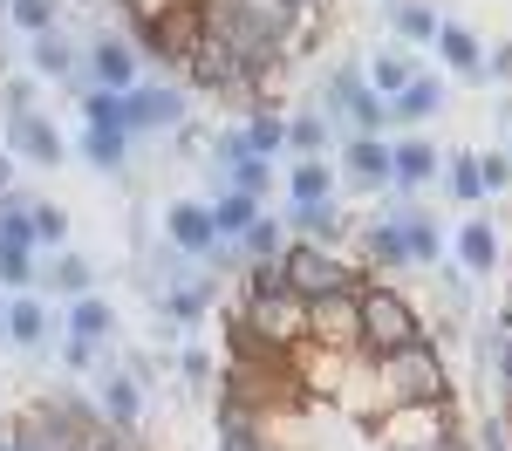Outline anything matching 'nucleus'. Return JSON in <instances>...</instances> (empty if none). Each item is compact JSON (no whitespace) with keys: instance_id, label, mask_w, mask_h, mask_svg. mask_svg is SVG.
Segmentation results:
<instances>
[{"instance_id":"obj_23","label":"nucleus","mask_w":512,"mask_h":451,"mask_svg":"<svg viewBox=\"0 0 512 451\" xmlns=\"http://www.w3.org/2000/svg\"><path fill=\"white\" fill-rule=\"evenodd\" d=\"M62 335L110 349V335H117V308H110L103 294H82V301H69V322H62Z\"/></svg>"},{"instance_id":"obj_26","label":"nucleus","mask_w":512,"mask_h":451,"mask_svg":"<svg viewBox=\"0 0 512 451\" xmlns=\"http://www.w3.org/2000/svg\"><path fill=\"white\" fill-rule=\"evenodd\" d=\"M28 62H35L41 82H76L82 76V48L62 35V28H55V35H35V55H28Z\"/></svg>"},{"instance_id":"obj_18","label":"nucleus","mask_w":512,"mask_h":451,"mask_svg":"<svg viewBox=\"0 0 512 451\" xmlns=\"http://www.w3.org/2000/svg\"><path fill=\"white\" fill-rule=\"evenodd\" d=\"M437 171H444V151H437L431 137H417V130H410V137H396V144H390V185H396V192L431 185Z\"/></svg>"},{"instance_id":"obj_7","label":"nucleus","mask_w":512,"mask_h":451,"mask_svg":"<svg viewBox=\"0 0 512 451\" xmlns=\"http://www.w3.org/2000/svg\"><path fill=\"white\" fill-rule=\"evenodd\" d=\"M0 151H7L14 164H41V171H55V164L69 158V137L41 117V110H7V117H0Z\"/></svg>"},{"instance_id":"obj_35","label":"nucleus","mask_w":512,"mask_h":451,"mask_svg":"<svg viewBox=\"0 0 512 451\" xmlns=\"http://www.w3.org/2000/svg\"><path fill=\"white\" fill-rule=\"evenodd\" d=\"M28 205L21 192H0V246H21V253H35V219H28Z\"/></svg>"},{"instance_id":"obj_6","label":"nucleus","mask_w":512,"mask_h":451,"mask_svg":"<svg viewBox=\"0 0 512 451\" xmlns=\"http://www.w3.org/2000/svg\"><path fill=\"white\" fill-rule=\"evenodd\" d=\"M369 431H376L383 451H431L444 431H458V417H451V397H437V404H390Z\"/></svg>"},{"instance_id":"obj_12","label":"nucleus","mask_w":512,"mask_h":451,"mask_svg":"<svg viewBox=\"0 0 512 451\" xmlns=\"http://www.w3.org/2000/svg\"><path fill=\"white\" fill-rule=\"evenodd\" d=\"M96 410H103V424L110 431H144V383L130 376V369H117L110 356L96 363Z\"/></svg>"},{"instance_id":"obj_46","label":"nucleus","mask_w":512,"mask_h":451,"mask_svg":"<svg viewBox=\"0 0 512 451\" xmlns=\"http://www.w3.org/2000/svg\"><path fill=\"white\" fill-rule=\"evenodd\" d=\"M178 369H185V383H212V349H205V342H185Z\"/></svg>"},{"instance_id":"obj_4","label":"nucleus","mask_w":512,"mask_h":451,"mask_svg":"<svg viewBox=\"0 0 512 451\" xmlns=\"http://www.w3.org/2000/svg\"><path fill=\"white\" fill-rule=\"evenodd\" d=\"M355 315H362V356H390V349H403V342L431 335V328L417 322V308H410L390 281H376V274L355 287Z\"/></svg>"},{"instance_id":"obj_48","label":"nucleus","mask_w":512,"mask_h":451,"mask_svg":"<svg viewBox=\"0 0 512 451\" xmlns=\"http://www.w3.org/2000/svg\"><path fill=\"white\" fill-rule=\"evenodd\" d=\"M0 96H7V110H35V82H28V76H7V82H0Z\"/></svg>"},{"instance_id":"obj_8","label":"nucleus","mask_w":512,"mask_h":451,"mask_svg":"<svg viewBox=\"0 0 512 451\" xmlns=\"http://www.w3.org/2000/svg\"><path fill=\"white\" fill-rule=\"evenodd\" d=\"M321 117L335 123V117H349V130L355 137H383V123H390V103L362 82V69H335L328 76V110Z\"/></svg>"},{"instance_id":"obj_28","label":"nucleus","mask_w":512,"mask_h":451,"mask_svg":"<svg viewBox=\"0 0 512 451\" xmlns=\"http://www.w3.org/2000/svg\"><path fill=\"white\" fill-rule=\"evenodd\" d=\"M239 137H246L253 158H280V151H287V117H280L274 103H253L246 123H239Z\"/></svg>"},{"instance_id":"obj_54","label":"nucleus","mask_w":512,"mask_h":451,"mask_svg":"<svg viewBox=\"0 0 512 451\" xmlns=\"http://www.w3.org/2000/svg\"><path fill=\"white\" fill-rule=\"evenodd\" d=\"M506 123H512V103H506Z\"/></svg>"},{"instance_id":"obj_15","label":"nucleus","mask_w":512,"mask_h":451,"mask_svg":"<svg viewBox=\"0 0 512 451\" xmlns=\"http://www.w3.org/2000/svg\"><path fill=\"white\" fill-rule=\"evenodd\" d=\"M280 219H287V233H294V240H315V246H342V240H349V226H355L335 199H308V205L287 199Z\"/></svg>"},{"instance_id":"obj_3","label":"nucleus","mask_w":512,"mask_h":451,"mask_svg":"<svg viewBox=\"0 0 512 451\" xmlns=\"http://www.w3.org/2000/svg\"><path fill=\"white\" fill-rule=\"evenodd\" d=\"M205 35H212V21H205V7H198V0L164 7L158 21H130V48H137L144 62L178 69V76H185V62L198 55V41H205Z\"/></svg>"},{"instance_id":"obj_16","label":"nucleus","mask_w":512,"mask_h":451,"mask_svg":"<svg viewBox=\"0 0 512 451\" xmlns=\"http://www.w3.org/2000/svg\"><path fill=\"white\" fill-rule=\"evenodd\" d=\"M164 240L178 246V253H192V260H205V253L219 246V233H212V205H205V199L164 205Z\"/></svg>"},{"instance_id":"obj_55","label":"nucleus","mask_w":512,"mask_h":451,"mask_svg":"<svg viewBox=\"0 0 512 451\" xmlns=\"http://www.w3.org/2000/svg\"><path fill=\"white\" fill-rule=\"evenodd\" d=\"M0 315H7V301H0Z\"/></svg>"},{"instance_id":"obj_25","label":"nucleus","mask_w":512,"mask_h":451,"mask_svg":"<svg viewBox=\"0 0 512 451\" xmlns=\"http://www.w3.org/2000/svg\"><path fill=\"white\" fill-rule=\"evenodd\" d=\"M396 233H403L410 267H437L444 260V226H437L431 212H396Z\"/></svg>"},{"instance_id":"obj_41","label":"nucleus","mask_w":512,"mask_h":451,"mask_svg":"<svg viewBox=\"0 0 512 451\" xmlns=\"http://www.w3.org/2000/svg\"><path fill=\"white\" fill-rule=\"evenodd\" d=\"M28 219H35V246L69 253V212H62V205H28Z\"/></svg>"},{"instance_id":"obj_1","label":"nucleus","mask_w":512,"mask_h":451,"mask_svg":"<svg viewBox=\"0 0 512 451\" xmlns=\"http://www.w3.org/2000/svg\"><path fill=\"white\" fill-rule=\"evenodd\" d=\"M233 315L246 322V335L274 356H294L308 342V301L287 281H246V294L233 301Z\"/></svg>"},{"instance_id":"obj_17","label":"nucleus","mask_w":512,"mask_h":451,"mask_svg":"<svg viewBox=\"0 0 512 451\" xmlns=\"http://www.w3.org/2000/svg\"><path fill=\"white\" fill-rule=\"evenodd\" d=\"M499 226L492 219H465V226H451V260H458V274H472V281H485L492 267H499Z\"/></svg>"},{"instance_id":"obj_29","label":"nucleus","mask_w":512,"mask_h":451,"mask_svg":"<svg viewBox=\"0 0 512 451\" xmlns=\"http://www.w3.org/2000/svg\"><path fill=\"white\" fill-rule=\"evenodd\" d=\"M82 130L130 137V89H82Z\"/></svg>"},{"instance_id":"obj_51","label":"nucleus","mask_w":512,"mask_h":451,"mask_svg":"<svg viewBox=\"0 0 512 451\" xmlns=\"http://www.w3.org/2000/svg\"><path fill=\"white\" fill-rule=\"evenodd\" d=\"M431 451H478V445H472V438H465V431H444V438H437Z\"/></svg>"},{"instance_id":"obj_42","label":"nucleus","mask_w":512,"mask_h":451,"mask_svg":"<svg viewBox=\"0 0 512 451\" xmlns=\"http://www.w3.org/2000/svg\"><path fill=\"white\" fill-rule=\"evenodd\" d=\"M0 287H7V294H28V287H35V253L0 246Z\"/></svg>"},{"instance_id":"obj_13","label":"nucleus","mask_w":512,"mask_h":451,"mask_svg":"<svg viewBox=\"0 0 512 451\" xmlns=\"http://www.w3.org/2000/svg\"><path fill=\"white\" fill-rule=\"evenodd\" d=\"M185 123H192L185 82H137L130 89V130H185Z\"/></svg>"},{"instance_id":"obj_31","label":"nucleus","mask_w":512,"mask_h":451,"mask_svg":"<svg viewBox=\"0 0 512 451\" xmlns=\"http://www.w3.org/2000/svg\"><path fill=\"white\" fill-rule=\"evenodd\" d=\"M205 205H212V233H219V240H239V233L260 219V199H253V192H233V185H219V199H205Z\"/></svg>"},{"instance_id":"obj_36","label":"nucleus","mask_w":512,"mask_h":451,"mask_svg":"<svg viewBox=\"0 0 512 451\" xmlns=\"http://www.w3.org/2000/svg\"><path fill=\"white\" fill-rule=\"evenodd\" d=\"M287 151H294V158H321V151H328V117H321V110H294V117H287Z\"/></svg>"},{"instance_id":"obj_45","label":"nucleus","mask_w":512,"mask_h":451,"mask_svg":"<svg viewBox=\"0 0 512 451\" xmlns=\"http://www.w3.org/2000/svg\"><path fill=\"white\" fill-rule=\"evenodd\" d=\"M219 451H274L260 424H219Z\"/></svg>"},{"instance_id":"obj_34","label":"nucleus","mask_w":512,"mask_h":451,"mask_svg":"<svg viewBox=\"0 0 512 451\" xmlns=\"http://www.w3.org/2000/svg\"><path fill=\"white\" fill-rule=\"evenodd\" d=\"M410 76H417V62H410L403 48H383V55H376V62L362 69V82H369V89H376L383 103H390V96H396V89H403Z\"/></svg>"},{"instance_id":"obj_14","label":"nucleus","mask_w":512,"mask_h":451,"mask_svg":"<svg viewBox=\"0 0 512 451\" xmlns=\"http://www.w3.org/2000/svg\"><path fill=\"white\" fill-rule=\"evenodd\" d=\"M335 178H342L349 192H383V185H390V144H383V137H349L342 158H335Z\"/></svg>"},{"instance_id":"obj_21","label":"nucleus","mask_w":512,"mask_h":451,"mask_svg":"<svg viewBox=\"0 0 512 451\" xmlns=\"http://www.w3.org/2000/svg\"><path fill=\"white\" fill-rule=\"evenodd\" d=\"M21 451H76V438L62 431V417H55V404H28L21 417H14V431H7Z\"/></svg>"},{"instance_id":"obj_39","label":"nucleus","mask_w":512,"mask_h":451,"mask_svg":"<svg viewBox=\"0 0 512 451\" xmlns=\"http://www.w3.org/2000/svg\"><path fill=\"white\" fill-rule=\"evenodd\" d=\"M76 151L96 164V171H123V158H130V137H117V130H82Z\"/></svg>"},{"instance_id":"obj_24","label":"nucleus","mask_w":512,"mask_h":451,"mask_svg":"<svg viewBox=\"0 0 512 451\" xmlns=\"http://www.w3.org/2000/svg\"><path fill=\"white\" fill-rule=\"evenodd\" d=\"M431 48L458 69L465 82H478V62H485V41L465 28V21H437V35H431Z\"/></svg>"},{"instance_id":"obj_2","label":"nucleus","mask_w":512,"mask_h":451,"mask_svg":"<svg viewBox=\"0 0 512 451\" xmlns=\"http://www.w3.org/2000/svg\"><path fill=\"white\" fill-rule=\"evenodd\" d=\"M369 363H376V383H383L390 404H437V397H451V369L437 356V335H417V342H403L390 356H369Z\"/></svg>"},{"instance_id":"obj_10","label":"nucleus","mask_w":512,"mask_h":451,"mask_svg":"<svg viewBox=\"0 0 512 451\" xmlns=\"http://www.w3.org/2000/svg\"><path fill=\"white\" fill-rule=\"evenodd\" d=\"M185 89H205V96H246V62L226 35H205L198 55L185 62Z\"/></svg>"},{"instance_id":"obj_37","label":"nucleus","mask_w":512,"mask_h":451,"mask_svg":"<svg viewBox=\"0 0 512 451\" xmlns=\"http://www.w3.org/2000/svg\"><path fill=\"white\" fill-rule=\"evenodd\" d=\"M48 287H55L62 301H82V294H96V274H89V260H82V253H55Z\"/></svg>"},{"instance_id":"obj_43","label":"nucleus","mask_w":512,"mask_h":451,"mask_svg":"<svg viewBox=\"0 0 512 451\" xmlns=\"http://www.w3.org/2000/svg\"><path fill=\"white\" fill-rule=\"evenodd\" d=\"M55 14H62V0H14L7 21H21L28 35H55Z\"/></svg>"},{"instance_id":"obj_32","label":"nucleus","mask_w":512,"mask_h":451,"mask_svg":"<svg viewBox=\"0 0 512 451\" xmlns=\"http://www.w3.org/2000/svg\"><path fill=\"white\" fill-rule=\"evenodd\" d=\"M287 199L294 205L335 199V171H328V158H294V171H287Z\"/></svg>"},{"instance_id":"obj_53","label":"nucleus","mask_w":512,"mask_h":451,"mask_svg":"<svg viewBox=\"0 0 512 451\" xmlns=\"http://www.w3.org/2000/svg\"><path fill=\"white\" fill-rule=\"evenodd\" d=\"M0 451H21V445H14V438H0Z\"/></svg>"},{"instance_id":"obj_20","label":"nucleus","mask_w":512,"mask_h":451,"mask_svg":"<svg viewBox=\"0 0 512 451\" xmlns=\"http://www.w3.org/2000/svg\"><path fill=\"white\" fill-rule=\"evenodd\" d=\"M0 335H7L14 349H41V342H48V301H41L35 287H28V294H7Z\"/></svg>"},{"instance_id":"obj_30","label":"nucleus","mask_w":512,"mask_h":451,"mask_svg":"<svg viewBox=\"0 0 512 451\" xmlns=\"http://www.w3.org/2000/svg\"><path fill=\"white\" fill-rule=\"evenodd\" d=\"M287 240H294V233H287V219L260 212V219H253V226H246V233L233 240V253L246 260V267H253V260H280V253H287Z\"/></svg>"},{"instance_id":"obj_47","label":"nucleus","mask_w":512,"mask_h":451,"mask_svg":"<svg viewBox=\"0 0 512 451\" xmlns=\"http://www.w3.org/2000/svg\"><path fill=\"white\" fill-rule=\"evenodd\" d=\"M103 356H110V349H96V342H76V335H62V363H69V369H96Z\"/></svg>"},{"instance_id":"obj_40","label":"nucleus","mask_w":512,"mask_h":451,"mask_svg":"<svg viewBox=\"0 0 512 451\" xmlns=\"http://www.w3.org/2000/svg\"><path fill=\"white\" fill-rule=\"evenodd\" d=\"M226 185H233V192H253V199H267V185H274V158H253V151H246L239 164H226Z\"/></svg>"},{"instance_id":"obj_50","label":"nucleus","mask_w":512,"mask_h":451,"mask_svg":"<svg viewBox=\"0 0 512 451\" xmlns=\"http://www.w3.org/2000/svg\"><path fill=\"white\" fill-rule=\"evenodd\" d=\"M96 451H151V445H144V431H110Z\"/></svg>"},{"instance_id":"obj_52","label":"nucleus","mask_w":512,"mask_h":451,"mask_svg":"<svg viewBox=\"0 0 512 451\" xmlns=\"http://www.w3.org/2000/svg\"><path fill=\"white\" fill-rule=\"evenodd\" d=\"M499 315H512V281H506V308H499Z\"/></svg>"},{"instance_id":"obj_11","label":"nucleus","mask_w":512,"mask_h":451,"mask_svg":"<svg viewBox=\"0 0 512 451\" xmlns=\"http://www.w3.org/2000/svg\"><path fill=\"white\" fill-rule=\"evenodd\" d=\"M308 342H315V349H335V356H362L355 294H321V301H308Z\"/></svg>"},{"instance_id":"obj_33","label":"nucleus","mask_w":512,"mask_h":451,"mask_svg":"<svg viewBox=\"0 0 512 451\" xmlns=\"http://www.w3.org/2000/svg\"><path fill=\"white\" fill-rule=\"evenodd\" d=\"M444 192L458 205L485 199V178H478V151H444Z\"/></svg>"},{"instance_id":"obj_22","label":"nucleus","mask_w":512,"mask_h":451,"mask_svg":"<svg viewBox=\"0 0 512 451\" xmlns=\"http://www.w3.org/2000/svg\"><path fill=\"white\" fill-rule=\"evenodd\" d=\"M437 110H444V82H437V76H424V69H417V76H410V82H403V89L390 96V123H403V130L431 123Z\"/></svg>"},{"instance_id":"obj_49","label":"nucleus","mask_w":512,"mask_h":451,"mask_svg":"<svg viewBox=\"0 0 512 451\" xmlns=\"http://www.w3.org/2000/svg\"><path fill=\"white\" fill-rule=\"evenodd\" d=\"M485 76H499V82L512 76V41H499V48H492V55L478 62V82H485Z\"/></svg>"},{"instance_id":"obj_38","label":"nucleus","mask_w":512,"mask_h":451,"mask_svg":"<svg viewBox=\"0 0 512 451\" xmlns=\"http://www.w3.org/2000/svg\"><path fill=\"white\" fill-rule=\"evenodd\" d=\"M390 21H396V35H403V41H431L444 14H437L431 0H396V7H390Z\"/></svg>"},{"instance_id":"obj_9","label":"nucleus","mask_w":512,"mask_h":451,"mask_svg":"<svg viewBox=\"0 0 512 451\" xmlns=\"http://www.w3.org/2000/svg\"><path fill=\"white\" fill-rule=\"evenodd\" d=\"M137 69H144V55H137L123 35H89L82 41L76 89H137Z\"/></svg>"},{"instance_id":"obj_44","label":"nucleus","mask_w":512,"mask_h":451,"mask_svg":"<svg viewBox=\"0 0 512 451\" xmlns=\"http://www.w3.org/2000/svg\"><path fill=\"white\" fill-rule=\"evenodd\" d=\"M478 178H485V199L512 185V151H478Z\"/></svg>"},{"instance_id":"obj_19","label":"nucleus","mask_w":512,"mask_h":451,"mask_svg":"<svg viewBox=\"0 0 512 451\" xmlns=\"http://www.w3.org/2000/svg\"><path fill=\"white\" fill-rule=\"evenodd\" d=\"M212 301H219V281H198V274H171L164 294H158L164 322H178V328H198L212 315Z\"/></svg>"},{"instance_id":"obj_27","label":"nucleus","mask_w":512,"mask_h":451,"mask_svg":"<svg viewBox=\"0 0 512 451\" xmlns=\"http://www.w3.org/2000/svg\"><path fill=\"white\" fill-rule=\"evenodd\" d=\"M362 267H369V274H396V267H410L396 219H369V226H362Z\"/></svg>"},{"instance_id":"obj_5","label":"nucleus","mask_w":512,"mask_h":451,"mask_svg":"<svg viewBox=\"0 0 512 451\" xmlns=\"http://www.w3.org/2000/svg\"><path fill=\"white\" fill-rule=\"evenodd\" d=\"M280 281L294 287L301 301H321V294H355V287L369 281V267H355V260H342L335 246L287 240V253H280Z\"/></svg>"}]
</instances>
